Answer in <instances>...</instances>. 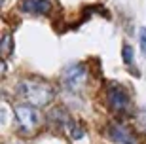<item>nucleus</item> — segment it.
<instances>
[{"mask_svg": "<svg viewBox=\"0 0 146 144\" xmlns=\"http://www.w3.org/2000/svg\"><path fill=\"white\" fill-rule=\"evenodd\" d=\"M15 91L27 104H31V106H34V108L48 106L55 99V89L51 87V84L42 80V78H38V76L23 78V80L17 84Z\"/></svg>", "mask_w": 146, "mask_h": 144, "instance_id": "f257e3e1", "label": "nucleus"}, {"mask_svg": "<svg viewBox=\"0 0 146 144\" xmlns=\"http://www.w3.org/2000/svg\"><path fill=\"white\" fill-rule=\"evenodd\" d=\"M13 117H15L17 131L25 137L36 135V131L42 125V114L38 112V108L31 104H17L13 106Z\"/></svg>", "mask_w": 146, "mask_h": 144, "instance_id": "f03ea898", "label": "nucleus"}, {"mask_svg": "<svg viewBox=\"0 0 146 144\" xmlns=\"http://www.w3.org/2000/svg\"><path fill=\"white\" fill-rule=\"evenodd\" d=\"M87 78H89V72H87V66L84 63H72L68 64L63 74H61V82L63 86L68 91L76 93V91H82L87 84Z\"/></svg>", "mask_w": 146, "mask_h": 144, "instance_id": "7ed1b4c3", "label": "nucleus"}, {"mask_svg": "<svg viewBox=\"0 0 146 144\" xmlns=\"http://www.w3.org/2000/svg\"><path fill=\"white\" fill-rule=\"evenodd\" d=\"M106 102H108V108L118 116H127L131 112V99L127 91L123 89V86H119V84H108Z\"/></svg>", "mask_w": 146, "mask_h": 144, "instance_id": "20e7f679", "label": "nucleus"}, {"mask_svg": "<svg viewBox=\"0 0 146 144\" xmlns=\"http://www.w3.org/2000/svg\"><path fill=\"white\" fill-rule=\"evenodd\" d=\"M106 137L114 144H139L137 135L121 121H110L106 127Z\"/></svg>", "mask_w": 146, "mask_h": 144, "instance_id": "39448f33", "label": "nucleus"}, {"mask_svg": "<svg viewBox=\"0 0 146 144\" xmlns=\"http://www.w3.org/2000/svg\"><path fill=\"white\" fill-rule=\"evenodd\" d=\"M21 11L31 13V15H46L51 11V2L49 0H21Z\"/></svg>", "mask_w": 146, "mask_h": 144, "instance_id": "423d86ee", "label": "nucleus"}, {"mask_svg": "<svg viewBox=\"0 0 146 144\" xmlns=\"http://www.w3.org/2000/svg\"><path fill=\"white\" fill-rule=\"evenodd\" d=\"M48 121L51 123V125H55L57 129H66V125H68L72 119H70V114L66 112L63 106H55L48 112Z\"/></svg>", "mask_w": 146, "mask_h": 144, "instance_id": "0eeeda50", "label": "nucleus"}, {"mask_svg": "<svg viewBox=\"0 0 146 144\" xmlns=\"http://www.w3.org/2000/svg\"><path fill=\"white\" fill-rule=\"evenodd\" d=\"M65 131L68 133V137H70L72 140H82L84 137H86V129H84V125H82L80 121H74V119L66 125Z\"/></svg>", "mask_w": 146, "mask_h": 144, "instance_id": "6e6552de", "label": "nucleus"}, {"mask_svg": "<svg viewBox=\"0 0 146 144\" xmlns=\"http://www.w3.org/2000/svg\"><path fill=\"white\" fill-rule=\"evenodd\" d=\"M11 46H13L11 34H4V38H2V55L4 57H10L11 55Z\"/></svg>", "mask_w": 146, "mask_h": 144, "instance_id": "1a4fd4ad", "label": "nucleus"}, {"mask_svg": "<svg viewBox=\"0 0 146 144\" xmlns=\"http://www.w3.org/2000/svg\"><path fill=\"white\" fill-rule=\"evenodd\" d=\"M121 57H123V63L129 66L133 63V48H131L129 44H125L123 48H121Z\"/></svg>", "mask_w": 146, "mask_h": 144, "instance_id": "9d476101", "label": "nucleus"}, {"mask_svg": "<svg viewBox=\"0 0 146 144\" xmlns=\"http://www.w3.org/2000/svg\"><path fill=\"white\" fill-rule=\"evenodd\" d=\"M139 46H141V51L146 55V29L144 27L139 31Z\"/></svg>", "mask_w": 146, "mask_h": 144, "instance_id": "9b49d317", "label": "nucleus"}, {"mask_svg": "<svg viewBox=\"0 0 146 144\" xmlns=\"http://www.w3.org/2000/svg\"><path fill=\"white\" fill-rule=\"evenodd\" d=\"M139 123H141V127H142V131L146 133V108H142L141 112H139Z\"/></svg>", "mask_w": 146, "mask_h": 144, "instance_id": "f8f14e48", "label": "nucleus"}]
</instances>
